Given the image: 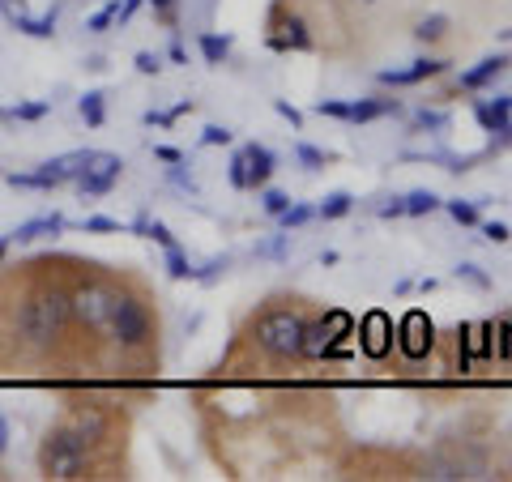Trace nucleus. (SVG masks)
I'll list each match as a JSON object with an SVG mask.
<instances>
[{"label": "nucleus", "instance_id": "f257e3e1", "mask_svg": "<svg viewBox=\"0 0 512 482\" xmlns=\"http://www.w3.org/2000/svg\"><path fill=\"white\" fill-rule=\"evenodd\" d=\"M69 325H73V308H69V291H60V286L30 291L18 303V316H13V333H18L22 350H30L35 359L52 355Z\"/></svg>", "mask_w": 512, "mask_h": 482}, {"label": "nucleus", "instance_id": "f03ea898", "mask_svg": "<svg viewBox=\"0 0 512 482\" xmlns=\"http://www.w3.org/2000/svg\"><path fill=\"white\" fill-rule=\"evenodd\" d=\"M303 333H308V320L295 308H269L252 320V346L274 363L303 359Z\"/></svg>", "mask_w": 512, "mask_h": 482}, {"label": "nucleus", "instance_id": "7ed1b4c3", "mask_svg": "<svg viewBox=\"0 0 512 482\" xmlns=\"http://www.w3.org/2000/svg\"><path fill=\"white\" fill-rule=\"evenodd\" d=\"M39 470L47 478H56V482L86 478V470H90V440L73 423L52 427L43 436V444H39Z\"/></svg>", "mask_w": 512, "mask_h": 482}, {"label": "nucleus", "instance_id": "20e7f679", "mask_svg": "<svg viewBox=\"0 0 512 482\" xmlns=\"http://www.w3.org/2000/svg\"><path fill=\"white\" fill-rule=\"evenodd\" d=\"M116 303H120V286L107 282V278H90V282H82V286H73V291H69L73 325L86 329V333H94V337L107 333Z\"/></svg>", "mask_w": 512, "mask_h": 482}, {"label": "nucleus", "instance_id": "39448f33", "mask_svg": "<svg viewBox=\"0 0 512 482\" xmlns=\"http://www.w3.org/2000/svg\"><path fill=\"white\" fill-rule=\"evenodd\" d=\"M107 337H111V342H116L120 350H141V346H150V342H154V316H150V308H146V299L120 291V303H116V312H111Z\"/></svg>", "mask_w": 512, "mask_h": 482}, {"label": "nucleus", "instance_id": "423d86ee", "mask_svg": "<svg viewBox=\"0 0 512 482\" xmlns=\"http://www.w3.org/2000/svg\"><path fill=\"white\" fill-rule=\"evenodd\" d=\"M120 175H124V163H120V154H107V150H90V163L86 171L77 175V192L82 197H103V192H111L120 184Z\"/></svg>", "mask_w": 512, "mask_h": 482}, {"label": "nucleus", "instance_id": "0eeeda50", "mask_svg": "<svg viewBox=\"0 0 512 482\" xmlns=\"http://www.w3.org/2000/svg\"><path fill=\"white\" fill-rule=\"evenodd\" d=\"M440 73H444V60L423 56V60H410L406 69H380L376 77H380V86H419L427 77H440Z\"/></svg>", "mask_w": 512, "mask_h": 482}, {"label": "nucleus", "instance_id": "6e6552de", "mask_svg": "<svg viewBox=\"0 0 512 482\" xmlns=\"http://www.w3.org/2000/svg\"><path fill=\"white\" fill-rule=\"evenodd\" d=\"M474 116H478V124H483L487 133H500L504 141L512 137V99L508 94H495V99L474 103Z\"/></svg>", "mask_w": 512, "mask_h": 482}, {"label": "nucleus", "instance_id": "1a4fd4ad", "mask_svg": "<svg viewBox=\"0 0 512 482\" xmlns=\"http://www.w3.org/2000/svg\"><path fill=\"white\" fill-rule=\"evenodd\" d=\"M269 47H274V52H312V35H308V22L303 18H282L278 22V35L269 39Z\"/></svg>", "mask_w": 512, "mask_h": 482}, {"label": "nucleus", "instance_id": "9d476101", "mask_svg": "<svg viewBox=\"0 0 512 482\" xmlns=\"http://www.w3.org/2000/svg\"><path fill=\"white\" fill-rule=\"evenodd\" d=\"M244 158H248V188H265L278 167V154L261 146V141H252V146H244Z\"/></svg>", "mask_w": 512, "mask_h": 482}, {"label": "nucleus", "instance_id": "9b49d317", "mask_svg": "<svg viewBox=\"0 0 512 482\" xmlns=\"http://www.w3.org/2000/svg\"><path fill=\"white\" fill-rule=\"evenodd\" d=\"M69 423L90 440V448H94V444H103V440H107V431H111V419H107L99 406H73V419H69Z\"/></svg>", "mask_w": 512, "mask_h": 482}, {"label": "nucleus", "instance_id": "f8f14e48", "mask_svg": "<svg viewBox=\"0 0 512 482\" xmlns=\"http://www.w3.org/2000/svg\"><path fill=\"white\" fill-rule=\"evenodd\" d=\"M504 69H508V56H500V52H495V56H483V60L474 64V69L461 73V82H457V86H461V90H483V86H491Z\"/></svg>", "mask_w": 512, "mask_h": 482}, {"label": "nucleus", "instance_id": "ddd939ff", "mask_svg": "<svg viewBox=\"0 0 512 482\" xmlns=\"http://www.w3.org/2000/svg\"><path fill=\"white\" fill-rule=\"evenodd\" d=\"M402 346L410 359H419L423 350H431V320L423 312H410L406 325H402Z\"/></svg>", "mask_w": 512, "mask_h": 482}, {"label": "nucleus", "instance_id": "4468645a", "mask_svg": "<svg viewBox=\"0 0 512 482\" xmlns=\"http://www.w3.org/2000/svg\"><path fill=\"white\" fill-rule=\"evenodd\" d=\"M402 103L397 99H355L346 107V124H367V120H380V116H397Z\"/></svg>", "mask_w": 512, "mask_h": 482}, {"label": "nucleus", "instance_id": "2eb2a0df", "mask_svg": "<svg viewBox=\"0 0 512 482\" xmlns=\"http://www.w3.org/2000/svg\"><path fill=\"white\" fill-rule=\"evenodd\" d=\"M64 231V214H43V218H30L22 222L18 231H9L13 244H30V239H43V235H60Z\"/></svg>", "mask_w": 512, "mask_h": 482}, {"label": "nucleus", "instance_id": "dca6fc26", "mask_svg": "<svg viewBox=\"0 0 512 482\" xmlns=\"http://www.w3.org/2000/svg\"><path fill=\"white\" fill-rule=\"evenodd\" d=\"M9 18H13L18 30H26L30 39H52L56 35V9L47 13V18H26V13H9Z\"/></svg>", "mask_w": 512, "mask_h": 482}, {"label": "nucleus", "instance_id": "f3484780", "mask_svg": "<svg viewBox=\"0 0 512 482\" xmlns=\"http://www.w3.org/2000/svg\"><path fill=\"white\" fill-rule=\"evenodd\" d=\"M350 210H355V197H350L346 188H338V192H329L325 201L316 205V218H325V222H333V218H346Z\"/></svg>", "mask_w": 512, "mask_h": 482}, {"label": "nucleus", "instance_id": "a211bd4d", "mask_svg": "<svg viewBox=\"0 0 512 482\" xmlns=\"http://www.w3.org/2000/svg\"><path fill=\"white\" fill-rule=\"evenodd\" d=\"M77 111H82V120H86L90 128H103V120H107V99H103V90H86L82 99H77Z\"/></svg>", "mask_w": 512, "mask_h": 482}, {"label": "nucleus", "instance_id": "6ab92c4d", "mask_svg": "<svg viewBox=\"0 0 512 482\" xmlns=\"http://www.w3.org/2000/svg\"><path fill=\"white\" fill-rule=\"evenodd\" d=\"M440 197H436V192H431V188H414V192H406V214L410 218H423V214H436L440 210Z\"/></svg>", "mask_w": 512, "mask_h": 482}, {"label": "nucleus", "instance_id": "aec40b11", "mask_svg": "<svg viewBox=\"0 0 512 482\" xmlns=\"http://www.w3.org/2000/svg\"><path fill=\"white\" fill-rule=\"evenodd\" d=\"M316 218V205H308V201H291L286 210L278 214V227L282 231H295V227H303V222H312Z\"/></svg>", "mask_w": 512, "mask_h": 482}, {"label": "nucleus", "instance_id": "412c9836", "mask_svg": "<svg viewBox=\"0 0 512 482\" xmlns=\"http://www.w3.org/2000/svg\"><path fill=\"white\" fill-rule=\"evenodd\" d=\"M167 273H171L175 282H197V265L188 261L180 244H175V248H167Z\"/></svg>", "mask_w": 512, "mask_h": 482}, {"label": "nucleus", "instance_id": "4be33fe9", "mask_svg": "<svg viewBox=\"0 0 512 482\" xmlns=\"http://www.w3.org/2000/svg\"><path fill=\"white\" fill-rule=\"evenodd\" d=\"M201 56H205V64H222L231 56V39L227 35H214V30H205L201 35Z\"/></svg>", "mask_w": 512, "mask_h": 482}, {"label": "nucleus", "instance_id": "5701e85b", "mask_svg": "<svg viewBox=\"0 0 512 482\" xmlns=\"http://www.w3.org/2000/svg\"><path fill=\"white\" fill-rule=\"evenodd\" d=\"M444 210H448V218L457 222V227H478V205L474 201H444Z\"/></svg>", "mask_w": 512, "mask_h": 482}, {"label": "nucleus", "instance_id": "b1692460", "mask_svg": "<svg viewBox=\"0 0 512 482\" xmlns=\"http://www.w3.org/2000/svg\"><path fill=\"white\" fill-rule=\"evenodd\" d=\"M384 329H389V320H384V312H372V316H367V333H372V337H367V355H384Z\"/></svg>", "mask_w": 512, "mask_h": 482}, {"label": "nucleus", "instance_id": "393cba45", "mask_svg": "<svg viewBox=\"0 0 512 482\" xmlns=\"http://www.w3.org/2000/svg\"><path fill=\"white\" fill-rule=\"evenodd\" d=\"M444 30H448V18L444 13H431V18H423L419 26H414V35H419L423 43H436V39H444Z\"/></svg>", "mask_w": 512, "mask_h": 482}, {"label": "nucleus", "instance_id": "a878e982", "mask_svg": "<svg viewBox=\"0 0 512 482\" xmlns=\"http://www.w3.org/2000/svg\"><path fill=\"white\" fill-rule=\"evenodd\" d=\"M286 205H291V197H286L282 188H261V210H265L269 218H278Z\"/></svg>", "mask_w": 512, "mask_h": 482}, {"label": "nucleus", "instance_id": "bb28decb", "mask_svg": "<svg viewBox=\"0 0 512 482\" xmlns=\"http://www.w3.org/2000/svg\"><path fill=\"white\" fill-rule=\"evenodd\" d=\"M227 175H231V188L248 192V158H244V150H235V154H231V167H227Z\"/></svg>", "mask_w": 512, "mask_h": 482}, {"label": "nucleus", "instance_id": "cd10ccee", "mask_svg": "<svg viewBox=\"0 0 512 482\" xmlns=\"http://www.w3.org/2000/svg\"><path fill=\"white\" fill-rule=\"evenodd\" d=\"M116 13H120V0H107V9L94 13V18L86 22V30H90V35H103V30H107L111 22H116Z\"/></svg>", "mask_w": 512, "mask_h": 482}, {"label": "nucleus", "instance_id": "c85d7f7f", "mask_svg": "<svg viewBox=\"0 0 512 482\" xmlns=\"http://www.w3.org/2000/svg\"><path fill=\"white\" fill-rule=\"evenodd\" d=\"M47 111H52V103L39 99V103H18V107L9 111V116H13V120H43Z\"/></svg>", "mask_w": 512, "mask_h": 482}, {"label": "nucleus", "instance_id": "c756f323", "mask_svg": "<svg viewBox=\"0 0 512 482\" xmlns=\"http://www.w3.org/2000/svg\"><path fill=\"white\" fill-rule=\"evenodd\" d=\"M146 239H154V244H163V248H175V235H171V227L167 222H158V218H150L146 222V231H141Z\"/></svg>", "mask_w": 512, "mask_h": 482}, {"label": "nucleus", "instance_id": "7c9ffc66", "mask_svg": "<svg viewBox=\"0 0 512 482\" xmlns=\"http://www.w3.org/2000/svg\"><path fill=\"white\" fill-rule=\"evenodd\" d=\"M231 128L227 124H205V133H201V146H231Z\"/></svg>", "mask_w": 512, "mask_h": 482}, {"label": "nucleus", "instance_id": "2f4dec72", "mask_svg": "<svg viewBox=\"0 0 512 482\" xmlns=\"http://www.w3.org/2000/svg\"><path fill=\"white\" fill-rule=\"evenodd\" d=\"M453 273H457V278H466V282H474V286H478V291H487V286H491V278H487V273H483V269H478L474 261H461V265H457Z\"/></svg>", "mask_w": 512, "mask_h": 482}, {"label": "nucleus", "instance_id": "473e14b6", "mask_svg": "<svg viewBox=\"0 0 512 482\" xmlns=\"http://www.w3.org/2000/svg\"><path fill=\"white\" fill-rule=\"evenodd\" d=\"M295 154H299V163L303 167H308V171H320V167H325V150H316V146H295Z\"/></svg>", "mask_w": 512, "mask_h": 482}, {"label": "nucleus", "instance_id": "72a5a7b5", "mask_svg": "<svg viewBox=\"0 0 512 482\" xmlns=\"http://www.w3.org/2000/svg\"><path fill=\"white\" fill-rule=\"evenodd\" d=\"M346 107H350V103H342V99H320V103H316V116H329V120H346Z\"/></svg>", "mask_w": 512, "mask_h": 482}, {"label": "nucleus", "instance_id": "f704fd0d", "mask_svg": "<svg viewBox=\"0 0 512 482\" xmlns=\"http://www.w3.org/2000/svg\"><path fill=\"white\" fill-rule=\"evenodd\" d=\"M483 227V239H491V244H508L512 239V231L504 227V222H478Z\"/></svg>", "mask_w": 512, "mask_h": 482}, {"label": "nucleus", "instance_id": "c9c22d12", "mask_svg": "<svg viewBox=\"0 0 512 482\" xmlns=\"http://www.w3.org/2000/svg\"><path fill=\"white\" fill-rule=\"evenodd\" d=\"M137 73H146V77H158V69H163V60H158L154 52H137Z\"/></svg>", "mask_w": 512, "mask_h": 482}, {"label": "nucleus", "instance_id": "e433bc0d", "mask_svg": "<svg viewBox=\"0 0 512 482\" xmlns=\"http://www.w3.org/2000/svg\"><path fill=\"white\" fill-rule=\"evenodd\" d=\"M376 214H380L384 222H389V218H406V197H389V201H384Z\"/></svg>", "mask_w": 512, "mask_h": 482}, {"label": "nucleus", "instance_id": "4c0bfd02", "mask_svg": "<svg viewBox=\"0 0 512 482\" xmlns=\"http://www.w3.org/2000/svg\"><path fill=\"white\" fill-rule=\"evenodd\" d=\"M274 111H278L282 120H291V128H303V111H299V107H291L286 99H274Z\"/></svg>", "mask_w": 512, "mask_h": 482}, {"label": "nucleus", "instance_id": "58836bf2", "mask_svg": "<svg viewBox=\"0 0 512 482\" xmlns=\"http://www.w3.org/2000/svg\"><path fill=\"white\" fill-rule=\"evenodd\" d=\"M444 124H448L444 111H419V116H414V128H444Z\"/></svg>", "mask_w": 512, "mask_h": 482}, {"label": "nucleus", "instance_id": "ea45409f", "mask_svg": "<svg viewBox=\"0 0 512 482\" xmlns=\"http://www.w3.org/2000/svg\"><path fill=\"white\" fill-rule=\"evenodd\" d=\"M82 231H120V222L116 218H107V214H94L82 222Z\"/></svg>", "mask_w": 512, "mask_h": 482}, {"label": "nucleus", "instance_id": "a19ab883", "mask_svg": "<svg viewBox=\"0 0 512 482\" xmlns=\"http://www.w3.org/2000/svg\"><path fill=\"white\" fill-rule=\"evenodd\" d=\"M495 355H500V359H512V320H504L500 342H495Z\"/></svg>", "mask_w": 512, "mask_h": 482}, {"label": "nucleus", "instance_id": "79ce46f5", "mask_svg": "<svg viewBox=\"0 0 512 482\" xmlns=\"http://www.w3.org/2000/svg\"><path fill=\"white\" fill-rule=\"evenodd\" d=\"M218 269H227V256H214L210 265H201V269H197V282H214Z\"/></svg>", "mask_w": 512, "mask_h": 482}, {"label": "nucleus", "instance_id": "37998d69", "mask_svg": "<svg viewBox=\"0 0 512 482\" xmlns=\"http://www.w3.org/2000/svg\"><path fill=\"white\" fill-rule=\"evenodd\" d=\"M154 158H158V163H184V154L180 150H175V146H154Z\"/></svg>", "mask_w": 512, "mask_h": 482}, {"label": "nucleus", "instance_id": "c03bdc74", "mask_svg": "<svg viewBox=\"0 0 512 482\" xmlns=\"http://www.w3.org/2000/svg\"><path fill=\"white\" fill-rule=\"evenodd\" d=\"M141 120H146L150 128H154V124H158V128H167V124H175V120H171V111H146V116H141Z\"/></svg>", "mask_w": 512, "mask_h": 482}, {"label": "nucleus", "instance_id": "a18cd8bd", "mask_svg": "<svg viewBox=\"0 0 512 482\" xmlns=\"http://www.w3.org/2000/svg\"><path fill=\"white\" fill-rule=\"evenodd\" d=\"M137 9H141V0H124V5H120V13H116V22L124 26V22H128V18H133V13H137Z\"/></svg>", "mask_w": 512, "mask_h": 482}, {"label": "nucleus", "instance_id": "49530a36", "mask_svg": "<svg viewBox=\"0 0 512 482\" xmlns=\"http://www.w3.org/2000/svg\"><path fill=\"white\" fill-rule=\"evenodd\" d=\"M171 180H175V184H180V188H188V192H197V184H192V175H184V171H180V163H175V167H171Z\"/></svg>", "mask_w": 512, "mask_h": 482}, {"label": "nucleus", "instance_id": "de8ad7c7", "mask_svg": "<svg viewBox=\"0 0 512 482\" xmlns=\"http://www.w3.org/2000/svg\"><path fill=\"white\" fill-rule=\"evenodd\" d=\"M5 453H9V423L0 419V457H5Z\"/></svg>", "mask_w": 512, "mask_h": 482}, {"label": "nucleus", "instance_id": "09e8293b", "mask_svg": "<svg viewBox=\"0 0 512 482\" xmlns=\"http://www.w3.org/2000/svg\"><path fill=\"white\" fill-rule=\"evenodd\" d=\"M150 5H154L158 13H171V9H175V0H150Z\"/></svg>", "mask_w": 512, "mask_h": 482}, {"label": "nucleus", "instance_id": "8fccbe9b", "mask_svg": "<svg viewBox=\"0 0 512 482\" xmlns=\"http://www.w3.org/2000/svg\"><path fill=\"white\" fill-rule=\"evenodd\" d=\"M9 244H13V239H9V235H0V261H5V252H9Z\"/></svg>", "mask_w": 512, "mask_h": 482}]
</instances>
